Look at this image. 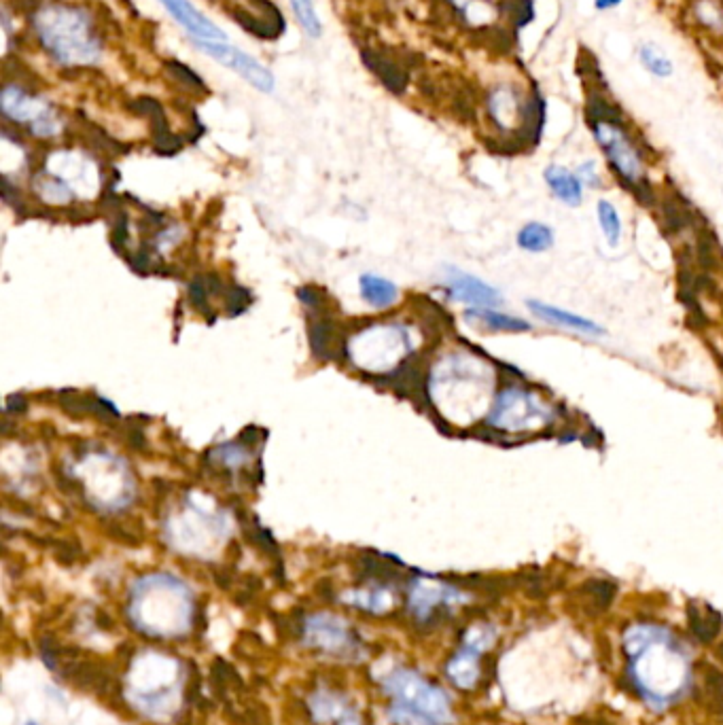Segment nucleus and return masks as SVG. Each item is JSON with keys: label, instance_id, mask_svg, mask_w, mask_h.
<instances>
[{"label": "nucleus", "instance_id": "obj_1", "mask_svg": "<svg viewBox=\"0 0 723 725\" xmlns=\"http://www.w3.org/2000/svg\"><path fill=\"white\" fill-rule=\"evenodd\" d=\"M586 121L617 179L639 191L647 183V162L620 106L613 104L605 94L592 90L586 100Z\"/></svg>", "mask_w": 723, "mask_h": 725}, {"label": "nucleus", "instance_id": "obj_2", "mask_svg": "<svg viewBox=\"0 0 723 725\" xmlns=\"http://www.w3.org/2000/svg\"><path fill=\"white\" fill-rule=\"evenodd\" d=\"M43 47L66 66L90 64L100 56V39L87 13L75 7H45L34 17Z\"/></svg>", "mask_w": 723, "mask_h": 725}, {"label": "nucleus", "instance_id": "obj_3", "mask_svg": "<svg viewBox=\"0 0 723 725\" xmlns=\"http://www.w3.org/2000/svg\"><path fill=\"white\" fill-rule=\"evenodd\" d=\"M486 113L499 132L526 138L541 130L543 100L533 87L524 90L516 81H501L486 94Z\"/></svg>", "mask_w": 723, "mask_h": 725}, {"label": "nucleus", "instance_id": "obj_4", "mask_svg": "<svg viewBox=\"0 0 723 725\" xmlns=\"http://www.w3.org/2000/svg\"><path fill=\"white\" fill-rule=\"evenodd\" d=\"M554 408L541 395L522 386H505L490 405L486 424L503 433H533L550 427Z\"/></svg>", "mask_w": 723, "mask_h": 725}, {"label": "nucleus", "instance_id": "obj_5", "mask_svg": "<svg viewBox=\"0 0 723 725\" xmlns=\"http://www.w3.org/2000/svg\"><path fill=\"white\" fill-rule=\"evenodd\" d=\"M384 689L389 692L397 704L429 717L437 725L448 719V702L437 687L418 677L412 670H395L384 681Z\"/></svg>", "mask_w": 723, "mask_h": 725}, {"label": "nucleus", "instance_id": "obj_6", "mask_svg": "<svg viewBox=\"0 0 723 725\" xmlns=\"http://www.w3.org/2000/svg\"><path fill=\"white\" fill-rule=\"evenodd\" d=\"M193 43H196V47L200 51H204L206 56H210L221 66L234 70V73H238L242 79L249 81L255 90H259L263 94L274 92V87H276L274 75L261 62L251 58L249 53H244L227 43H208V41H193Z\"/></svg>", "mask_w": 723, "mask_h": 725}, {"label": "nucleus", "instance_id": "obj_7", "mask_svg": "<svg viewBox=\"0 0 723 725\" xmlns=\"http://www.w3.org/2000/svg\"><path fill=\"white\" fill-rule=\"evenodd\" d=\"M3 113L5 117L20 121V123H30L32 134L37 136H56L60 130V121L58 117L51 113V109L47 104L39 102L37 98L28 96L22 87H5L3 92Z\"/></svg>", "mask_w": 723, "mask_h": 725}, {"label": "nucleus", "instance_id": "obj_8", "mask_svg": "<svg viewBox=\"0 0 723 725\" xmlns=\"http://www.w3.org/2000/svg\"><path fill=\"white\" fill-rule=\"evenodd\" d=\"M227 11L236 24L261 41H274L285 30V20L270 0H249V5H238Z\"/></svg>", "mask_w": 723, "mask_h": 725}, {"label": "nucleus", "instance_id": "obj_9", "mask_svg": "<svg viewBox=\"0 0 723 725\" xmlns=\"http://www.w3.org/2000/svg\"><path fill=\"white\" fill-rule=\"evenodd\" d=\"M412 53H391L380 49H363V62L378 77V81L393 94H403L410 83V62Z\"/></svg>", "mask_w": 723, "mask_h": 725}, {"label": "nucleus", "instance_id": "obj_10", "mask_svg": "<svg viewBox=\"0 0 723 725\" xmlns=\"http://www.w3.org/2000/svg\"><path fill=\"white\" fill-rule=\"evenodd\" d=\"M306 643L327 653H348L357 649L355 636L333 615H314L306 622Z\"/></svg>", "mask_w": 723, "mask_h": 725}, {"label": "nucleus", "instance_id": "obj_11", "mask_svg": "<svg viewBox=\"0 0 723 725\" xmlns=\"http://www.w3.org/2000/svg\"><path fill=\"white\" fill-rule=\"evenodd\" d=\"M160 3L174 17V22L183 26V30L193 41H208V43L227 41L223 30L215 22H210L206 15H202L191 0H160Z\"/></svg>", "mask_w": 723, "mask_h": 725}, {"label": "nucleus", "instance_id": "obj_12", "mask_svg": "<svg viewBox=\"0 0 723 725\" xmlns=\"http://www.w3.org/2000/svg\"><path fill=\"white\" fill-rule=\"evenodd\" d=\"M446 289L454 302H463L475 308H495L503 304V297L495 287H490L484 280L465 274L461 270L448 272Z\"/></svg>", "mask_w": 723, "mask_h": 725}, {"label": "nucleus", "instance_id": "obj_13", "mask_svg": "<svg viewBox=\"0 0 723 725\" xmlns=\"http://www.w3.org/2000/svg\"><path fill=\"white\" fill-rule=\"evenodd\" d=\"M526 306L537 318H541V321L548 323V325L562 327V329L573 331V333H581V335H592V338H598V335L605 333V329L598 323L590 321V318L567 312L562 308L543 304V302H535V299H528Z\"/></svg>", "mask_w": 723, "mask_h": 725}, {"label": "nucleus", "instance_id": "obj_14", "mask_svg": "<svg viewBox=\"0 0 723 725\" xmlns=\"http://www.w3.org/2000/svg\"><path fill=\"white\" fill-rule=\"evenodd\" d=\"M456 598L458 592L448 586H439V583H429V581H416L410 594V607L420 620H429V617L437 611V607L448 605Z\"/></svg>", "mask_w": 723, "mask_h": 725}, {"label": "nucleus", "instance_id": "obj_15", "mask_svg": "<svg viewBox=\"0 0 723 725\" xmlns=\"http://www.w3.org/2000/svg\"><path fill=\"white\" fill-rule=\"evenodd\" d=\"M543 181L554 193V198L560 200L562 204L575 208L581 204V200H584V183L579 181L577 172H571L569 168L550 164L543 170Z\"/></svg>", "mask_w": 723, "mask_h": 725}, {"label": "nucleus", "instance_id": "obj_16", "mask_svg": "<svg viewBox=\"0 0 723 725\" xmlns=\"http://www.w3.org/2000/svg\"><path fill=\"white\" fill-rule=\"evenodd\" d=\"M132 109L138 115H145V117L151 119L153 134H155V145L162 153H174L176 149L181 147V140L176 138L174 134H170L164 109L155 98H138L136 102H132Z\"/></svg>", "mask_w": 723, "mask_h": 725}, {"label": "nucleus", "instance_id": "obj_17", "mask_svg": "<svg viewBox=\"0 0 723 725\" xmlns=\"http://www.w3.org/2000/svg\"><path fill=\"white\" fill-rule=\"evenodd\" d=\"M637 60L645 73L656 79H670L675 75V62L668 56L666 49L654 41H643L637 49Z\"/></svg>", "mask_w": 723, "mask_h": 725}, {"label": "nucleus", "instance_id": "obj_18", "mask_svg": "<svg viewBox=\"0 0 723 725\" xmlns=\"http://www.w3.org/2000/svg\"><path fill=\"white\" fill-rule=\"evenodd\" d=\"M359 287H361L363 299L372 308H391L393 304H397V299H399V289L393 285L391 280H386L382 276L365 274L359 280Z\"/></svg>", "mask_w": 723, "mask_h": 725}, {"label": "nucleus", "instance_id": "obj_19", "mask_svg": "<svg viewBox=\"0 0 723 725\" xmlns=\"http://www.w3.org/2000/svg\"><path fill=\"white\" fill-rule=\"evenodd\" d=\"M467 321H475L484 325L486 329H492V331H505V333H524V331H531V323H526L524 318H518V316H509V314H503V312H497L492 308H480V310H469L465 314Z\"/></svg>", "mask_w": 723, "mask_h": 725}, {"label": "nucleus", "instance_id": "obj_20", "mask_svg": "<svg viewBox=\"0 0 723 725\" xmlns=\"http://www.w3.org/2000/svg\"><path fill=\"white\" fill-rule=\"evenodd\" d=\"M554 229L545 223H526L518 232V246L528 253H545L554 246Z\"/></svg>", "mask_w": 723, "mask_h": 725}, {"label": "nucleus", "instance_id": "obj_21", "mask_svg": "<svg viewBox=\"0 0 723 725\" xmlns=\"http://www.w3.org/2000/svg\"><path fill=\"white\" fill-rule=\"evenodd\" d=\"M692 17L707 34L723 37V0H696Z\"/></svg>", "mask_w": 723, "mask_h": 725}, {"label": "nucleus", "instance_id": "obj_22", "mask_svg": "<svg viewBox=\"0 0 723 725\" xmlns=\"http://www.w3.org/2000/svg\"><path fill=\"white\" fill-rule=\"evenodd\" d=\"M346 600L350 605L361 607L363 611H372V613H384L393 607V594L378 586V588H369V590H357V592H348Z\"/></svg>", "mask_w": 723, "mask_h": 725}, {"label": "nucleus", "instance_id": "obj_23", "mask_svg": "<svg viewBox=\"0 0 723 725\" xmlns=\"http://www.w3.org/2000/svg\"><path fill=\"white\" fill-rule=\"evenodd\" d=\"M687 615H690V628L696 634L698 641L711 643V641L717 639V634H719L721 624H723V617L717 611H713L709 607V617H702L700 611L694 605H690V609H687Z\"/></svg>", "mask_w": 723, "mask_h": 725}, {"label": "nucleus", "instance_id": "obj_24", "mask_svg": "<svg viewBox=\"0 0 723 725\" xmlns=\"http://www.w3.org/2000/svg\"><path fill=\"white\" fill-rule=\"evenodd\" d=\"M596 217L601 232L607 238L609 246H617L622 238V219L617 215V208L609 200H598L596 204Z\"/></svg>", "mask_w": 723, "mask_h": 725}, {"label": "nucleus", "instance_id": "obj_25", "mask_svg": "<svg viewBox=\"0 0 723 725\" xmlns=\"http://www.w3.org/2000/svg\"><path fill=\"white\" fill-rule=\"evenodd\" d=\"M291 5H293V11H295L299 26L304 28V32L308 34V37L310 39H319L323 26H321L319 15H316L312 0H291Z\"/></svg>", "mask_w": 723, "mask_h": 725}, {"label": "nucleus", "instance_id": "obj_26", "mask_svg": "<svg viewBox=\"0 0 723 725\" xmlns=\"http://www.w3.org/2000/svg\"><path fill=\"white\" fill-rule=\"evenodd\" d=\"M166 73H168V75H170L176 83H181L187 92H196V94L208 92V90H206V83H204V81H202L196 73H193V70H191L189 66L181 64V62H176V60L166 62Z\"/></svg>", "mask_w": 723, "mask_h": 725}, {"label": "nucleus", "instance_id": "obj_27", "mask_svg": "<svg viewBox=\"0 0 723 725\" xmlns=\"http://www.w3.org/2000/svg\"><path fill=\"white\" fill-rule=\"evenodd\" d=\"M213 456H217V463L219 467H225V469H242L244 463L249 461V454H246V450L240 446V444H225V446H219L217 450H213Z\"/></svg>", "mask_w": 723, "mask_h": 725}, {"label": "nucleus", "instance_id": "obj_28", "mask_svg": "<svg viewBox=\"0 0 723 725\" xmlns=\"http://www.w3.org/2000/svg\"><path fill=\"white\" fill-rule=\"evenodd\" d=\"M702 670H704V689H707V694L711 696L717 709L723 711V675L715 666H709V664Z\"/></svg>", "mask_w": 723, "mask_h": 725}, {"label": "nucleus", "instance_id": "obj_29", "mask_svg": "<svg viewBox=\"0 0 723 725\" xmlns=\"http://www.w3.org/2000/svg\"><path fill=\"white\" fill-rule=\"evenodd\" d=\"M586 592L592 598L596 611H605L611 605L615 588L607 581H590L586 586Z\"/></svg>", "mask_w": 723, "mask_h": 725}, {"label": "nucleus", "instance_id": "obj_30", "mask_svg": "<svg viewBox=\"0 0 723 725\" xmlns=\"http://www.w3.org/2000/svg\"><path fill=\"white\" fill-rule=\"evenodd\" d=\"M391 721L395 723V725H437L435 721H431L429 717H425V715H420V713H416V711H412V709H408V706H401V704H393L391 706Z\"/></svg>", "mask_w": 723, "mask_h": 725}, {"label": "nucleus", "instance_id": "obj_31", "mask_svg": "<svg viewBox=\"0 0 723 725\" xmlns=\"http://www.w3.org/2000/svg\"><path fill=\"white\" fill-rule=\"evenodd\" d=\"M577 176H579V181L584 183L586 187H598V183H601V176H598L596 162H592V159L577 168Z\"/></svg>", "mask_w": 723, "mask_h": 725}, {"label": "nucleus", "instance_id": "obj_32", "mask_svg": "<svg viewBox=\"0 0 723 725\" xmlns=\"http://www.w3.org/2000/svg\"><path fill=\"white\" fill-rule=\"evenodd\" d=\"M622 3H624V0H592L594 9H596V11H601V13H605V11H613V9L620 7Z\"/></svg>", "mask_w": 723, "mask_h": 725}, {"label": "nucleus", "instance_id": "obj_33", "mask_svg": "<svg viewBox=\"0 0 723 725\" xmlns=\"http://www.w3.org/2000/svg\"><path fill=\"white\" fill-rule=\"evenodd\" d=\"M340 725H359V717L357 715H352V713H348L344 719H342V723Z\"/></svg>", "mask_w": 723, "mask_h": 725}, {"label": "nucleus", "instance_id": "obj_34", "mask_svg": "<svg viewBox=\"0 0 723 725\" xmlns=\"http://www.w3.org/2000/svg\"><path fill=\"white\" fill-rule=\"evenodd\" d=\"M586 725H609V723L601 719H586Z\"/></svg>", "mask_w": 723, "mask_h": 725}, {"label": "nucleus", "instance_id": "obj_35", "mask_svg": "<svg viewBox=\"0 0 723 725\" xmlns=\"http://www.w3.org/2000/svg\"><path fill=\"white\" fill-rule=\"evenodd\" d=\"M717 656H719V658H721V660H723V645H721V647H719V649H717Z\"/></svg>", "mask_w": 723, "mask_h": 725}, {"label": "nucleus", "instance_id": "obj_36", "mask_svg": "<svg viewBox=\"0 0 723 725\" xmlns=\"http://www.w3.org/2000/svg\"><path fill=\"white\" fill-rule=\"evenodd\" d=\"M28 725H37V723H28Z\"/></svg>", "mask_w": 723, "mask_h": 725}]
</instances>
